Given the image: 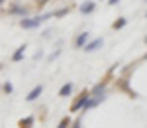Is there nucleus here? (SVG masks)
Listing matches in <instances>:
<instances>
[{"mask_svg":"<svg viewBox=\"0 0 147 128\" xmlns=\"http://www.w3.org/2000/svg\"><path fill=\"white\" fill-rule=\"evenodd\" d=\"M71 93H73V83H65L59 91V97H69Z\"/></svg>","mask_w":147,"mask_h":128,"instance_id":"nucleus-8","label":"nucleus"},{"mask_svg":"<svg viewBox=\"0 0 147 128\" xmlns=\"http://www.w3.org/2000/svg\"><path fill=\"white\" fill-rule=\"evenodd\" d=\"M41 93H43V87H41V85H37V87H35V89H34V91H32L30 95H28L26 99H28V101H35V99H37V97H39Z\"/></svg>","mask_w":147,"mask_h":128,"instance_id":"nucleus-7","label":"nucleus"},{"mask_svg":"<svg viewBox=\"0 0 147 128\" xmlns=\"http://www.w3.org/2000/svg\"><path fill=\"white\" fill-rule=\"evenodd\" d=\"M32 124H34V116H28L24 120H20V128H32Z\"/></svg>","mask_w":147,"mask_h":128,"instance_id":"nucleus-11","label":"nucleus"},{"mask_svg":"<svg viewBox=\"0 0 147 128\" xmlns=\"http://www.w3.org/2000/svg\"><path fill=\"white\" fill-rule=\"evenodd\" d=\"M125 22H127L125 18H120V20H116V22L112 24V28H114V30H120V28H124V26H125Z\"/></svg>","mask_w":147,"mask_h":128,"instance_id":"nucleus-12","label":"nucleus"},{"mask_svg":"<svg viewBox=\"0 0 147 128\" xmlns=\"http://www.w3.org/2000/svg\"><path fill=\"white\" fill-rule=\"evenodd\" d=\"M88 37H90V34H88V32H82V34L75 39V46H77V47H84L86 44H88Z\"/></svg>","mask_w":147,"mask_h":128,"instance_id":"nucleus-5","label":"nucleus"},{"mask_svg":"<svg viewBox=\"0 0 147 128\" xmlns=\"http://www.w3.org/2000/svg\"><path fill=\"white\" fill-rule=\"evenodd\" d=\"M35 2H39V4H45L47 0H35Z\"/></svg>","mask_w":147,"mask_h":128,"instance_id":"nucleus-18","label":"nucleus"},{"mask_svg":"<svg viewBox=\"0 0 147 128\" xmlns=\"http://www.w3.org/2000/svg\"><path fill=\"white\" fill-rule=\"evenodd\" d=\"M104 91H106V83H100V85H96L94 89H92V93L94 97H98V99H104Z\"/></svg>","mask_w":147,"mask_h":128,"instance_id":"nucleus-6","label":"nucleus"},{"mask_svg":"<svg viewBox=\"0 0 147 128\" xmlns=\"http://www.w3.org/2000/svg\"><path fill=\"white\" fill-rule=\"evenodd\" d=\"M65 14H69V8H61V10L53 12V16H55V18H63Z\"/></svg>","mask_w":147,"mask_h":128,"instance_id":"nucleus-13","label":"nucleus"},{"mask_svg":"<svg viewBox=\"0 0 147 128\" xmlns=\"http://www.w3.org/2000/svg\"><path fill=\"white\" fill-rule=\"evenodd\" d=\"M145 2H147V0H145Z\"/></svg>","mask_w":147,"mask_h":128,"instance_id":"nucleus-21","label":"nucleus"},{"mask_svg":"<svg viewBox=\"0 0 147 128\" xmlns=\"http://www.w3.org/2000/svg\"><path fill=\"white\" fill-rule=\"evenodd\" d=\"M145 59H147V53H145Z\"/></svg>","mask_w":147,"mask_h":128,"instance_id":"nucleus-19","label":"nucleus"},{"mask_svg":"<svg viewBox=\"0 0 147 128\" xmlns=\"http://www.w3.org/2000/svg\"><path fill=\"white\" fill-rule=\"evenodd\" d=\"M145 16H147V14H145Z\"/></svg>","mask_w":147,"mask_h":128,"instance_id":"nucleus-22","label":"nucleus"},{"mask_svg":"<svg viewBox=\"0 0 147 128\" xmlns=\"http://www.w3.org/2000/svg\"><path fill=\"white\" fill-rule=\"evenodd\" d=\"M88 99H90V95H88V93H82L79 99L73 103V106H71V112H77V110H80V108H84V105H86V101H88Z\"/></svg>","mask_w":147,"mask_h":128,"instance_id":"nucleus-2","label":"nucleus"},{"mask_svg":"<svg viewBox=\"0 0 147 128\" xmlns=\"http://www.w3.org/2000/svg\"><path fill=\"white\" fill-rule=\"evenodd\" d=\"M12 91H14V87H12V83H4V93L10 95Z\"/></svg>","mask_w":147,"mask_h":128,"instance_id":"nucleus-14","label":"nucleus"},{"mask_svg":"<svg viewBox=\"0 0 147 128\" xmlns=\"http://www.w3.org/2000/svg\"><path fill=\"white\" fill-rule=\"evenodd\" d=\"M53 14H45V16H37V18H34V20H30V18H24L22 20V28H26V30H32V28H37L39 24L43 22V20H47V18H51Z\"/></svg>","mask_w":147,"mask_h":128,"instance_id":"nucleus-1","label":"nucleus"},{"mask_svg":"<svg viewBox=\"0 0 147 128\" xmlns=\"http://www.w3.org/2000/svg\"><path fill=\"white\" fill-rule=\"evenodd\" d=\"M0 2H4V0H0Z\"/></svg>","mask_w":147,"mask_h":128,"instance_id":"nucleus-20","label":"nucleus"},{"mask_svg":"<svg viewBox=\"0 0 147 128\" xmlns=\"http://www.w3.org/2000/svg\"><path fill=\"white\" fill-rule=\"evenodd\" d=\"M102 44H104V39H102V37H96V39L88 42V44L82 47V49H84V51H96V49H98V47H100Z\"/></svg>","mask_w":147,"mask_h":128,"instance_id":"nucleus-3","label":"nucleus"},{"mask_svg":"<svg viewBox=\"0 0 147 128\" xmlns=\"http://www.w3.org/2000/svg\"><path fill=\"white\" fill-rule=\"evenodd\" d=\"M73 128H80V120H77V122L73 124Z\"/></svg>","mask_w":147,"mask_h":128,"instance_id":"nucleus-17","label":"nucleus"},{"mask_svg":"<svg viewBox=\"0 0 147 128\" xmlns=\"http://www.w3.org/2000/svg\"><path fill=\"white\" fill-rule=\"evenodd\" d=\"M8 12H10V14H16V16H24V18L28 16V10H26V8H22V6H12Z\"/></svg>","mask_w":147,"mask_h":128,"instance_id":"nucleus-9","label":"nucleus"},{"mask_svg":"<svg viewBox=\"0 0 147 128\" xmlns=\"http://www.w3.org/2000/svg\"><path fill=\"white\" fill-rule=\"evenodd\" d=\"M67 126H69V118H63V120L59 122V126H57V128H67Z\"/></svg>","mask_w":147,"mask_h":128,"instance_id":"nucleus-15","label":"nucleus"},{"mask_svg":"<svg viewBox=\"0 0 147 128\" xmlns=\"http://www.w3.org/2000/svg\"><path fill=\"white\" fill-rule=\"evenodd\" d=\"M24 51H26V46H20L16 51H14V55H12V61H20L24 57Z\"/></svg>","mask_w":147,"mask_h":128,"instance_id":"nucleus-10","label":"nucleus"},{"mask_svg":"<svg viewBox=\"0 0 147 128\" xmlns=\"http://www.w3.org/2000/svg\"><path fill=\"white\" fill-rule=\"evenodd\" d=\"M94 8H96V4H94L92 0H86V2L80 4V14H92Z\"/></svg>","mask_w":147,"mask_h":128,"instance_id":"nucleus-4","label":"nucleus"},{"mask_svg":"<svg viewBox=\"0 0 147 128\" xmlns=\"http://www.w3.org/2000/svg\"><path fill=\"white\" fill-rule=\"evenodd\" d=\"M118 2H120V0H108V4H110V6H116Z\"/></svg>","mask_w":147,"mask_h":128,"instance_id":"nucleus-16","label":"nucleus"}]
</instances>
